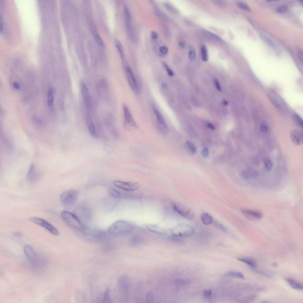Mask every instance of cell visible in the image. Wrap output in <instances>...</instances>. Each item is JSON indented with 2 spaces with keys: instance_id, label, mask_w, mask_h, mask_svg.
<instances>
[{
  "instance_id": "obj_1",
  "label": "cell",
  "mask_w": 303,
  "mask_h": 303,
  "mask_svg": "<svg viewBox=\"0 0 303 303\" xmlns=\"http://www.w3.org/2000/svg\"><path fill=\"white\" fill-rule=\"evenodd\" d=\"M134 226L131 223L123 220H118L113 223L108 228V233L113 236H123L131 233Z\"/></svg>"
},
{
  "instance_id": "obj_2",
  "label": "cell",
  "mask_w": 303,
  "mask_h": 303,
  "mask_svg": "<svg viewBox=\"0 0 303 303\" xmlns=\"http://www.w3.org/2000/svg\"><path fill=\"white\" fill-rule=\"evenodd\" d=\"M61 217L68 226L74 230L81 232L85 227L75 213L64 210L61 213Z\"/></svg>"
},
{
  "instance_id": "obj_3",
  "label": "cell",
  "mask_w": 303,
  "mask_h": 303,
  "mask_svg": "<svg viewBox=\"0 0 303 303\" xmlns=\"http://www.w3.org/2000/svg\"><path fill=\"white\" fill-rule=\"evenodd\" d=\"M195 232L194 229L187 224H178L169 229L170 236L176 238H185L191 236Z\"/></svg>"
},
{
  "instance_id": "obj_4",
  "label": "cell",
  "mask_w": 303,
  "mask_h": 303,
  "mask_svg": "<svg viewBox=\"0 0 303 303\" xmlns=\"http://www.w3.org/2000/svg\"><path fill=\"white\" fill-rule=\"evenodd\" d=\"M118 288L120 298L123 301H125L128 298L130 290V280L128 276L123 275L118 281Z\"/></svg>"
},
{
  "instance_id": "obj_5",
  "label": "cell",
  "mask_w": 303,
  "mask_h": 303,
  "mask_svg": "<svg viewBox=\"0 0 303 303\" xmlns=\"http://www.w3.org/2000/svg\"><path fill=\"white\" fill-rule=\"evenodd\" d=\"M79 192L76 189H70L64 191L60 196L61 203L66 206H72L77 201Z\"/></svg>"
},
{
  "instance_id": "obj_6",
  "label": "cell",
  "mask_w": 303,
  "mask_h": 303,
  "mask_svg": "<svg viewBox=\"0 0 303 303\" xmlns=\"http://www.w3.org/2000/svg\"><path fill=\"white\" fill-rule=\"evenodd\" d=\"M75 213L83 224V223L89 222L91 219V211L86 204L82 203L77 206L75 210Z\"/></svg>"
},
{
  "instance_id": "obj_7",
  "label": "cell",
  "mask_w": 303,
  "mask_h": 303,
  "mask_svg": "<svg viewBox=\"0 0 303 303\" xmlns=\"http://www.w3.org/2000/svg\"><path fill=\"white\" fill-rule=\"evenodd\" d=\"M30 222L35 223L36 224L43 227L47 230L49 232L55 235V236H58L59 234V232L57 228H56L52 224H51L50 222L47 221L46 220L43 219L40 217H32L30 218Z\"/></svg>"
},
{
  "instance_id": "obj_8",
  "label": "cell",
  "mask_w": 303,
  "mask_h": 303,
  "mask_svg": "<svg viewBox=\"0 0 303 303\" xmlns=\"http://www.w3.org/2000/svg\"><path fill=\"white\" fill-rule=\"evenodd\" d=\"M172 206L175 211L185 219L189 220L194 219V212L189 208L187 207V206L176 202L172 203Z\"/></svg>"
},
{
  "instance_id": "obj_9",
  "label": "cell",
  "mask_w": 303,
  "mask_h": 303,
  "mask_svg": "<svg viewBox=\"0 0 303 303\" xmlns=\"http://www.w3.org/2000/svg\"><path fill=\"white\" fill-rule=\"evenodd\" d=\"M81 233L84 237L93 240H101L107 236V233L104 230L89 229L86 226Z\"/></svg>"
},
{
  "instance_id": "obj_10",
  "label": "cell",
  "mask_w": 303,
  "mask_h": 303,
  "mask_svg": "<svg viewBox=\"0 0 303 303\" xmlns=\"http://www.w3.org/2000/svg\"><path fill=\"white\" fill-rule=\"evenodd\" d=\"M113 184L117 188L126 191V192H133L137 191L140 188V185L138 182L124 181L117 180L113 182Z\"/></svg>"
},
{
  "instance_id": "obj_11",
  "label": "cell",
  "mask_w": 303,
  "mask_h": 303,
  "mask_svg": "<svg viewBox=\"0 0 303 303\" xmlns=\"http://www.w3.org/2000/svg\"><path fill=\"white\" fill-rule=\"evenodd\" d=\"M80 90L81 93L82 97L83 99V104L87 110H89L91 108V98L89 92L88 88L84 82L82 81L80 83Z\"/></svg>"
},
{
  "instance_id": "obj_12",
  "label": "cell",
  "mask_w": 303,
  "mask_h": 303,
  "mask_svg": "<svg viewBox=\"0 0 303 303\" xmlns=\"http://www.w3.org/2000/svg\"><path fill=\"white\" fill-rule=\"evenodd\" d=\"M123 114H124V121L126 127L129 130H134L137 128V124L133 119L131 112L130 111L128 107L126 105H123Z\"/></svg>"
},
{
  "instance_id": "obj_13",
  "label": "cell",
  "mask_w": 303,
  "mask_h": 303,
  "mask_svg": "<svg viewBox=\"0 0 303 303\" xmlns=\"http://www.w3.org/2000/svg\"><path fill=\"white\" fill-rule=\"evenodd\" d=\"M125 73L128 79V81L130 87H131V90L135 92L138 93L139 91V85L137 81V80L136 78V77L133 73V72L131 70V69L128 66H126L125 67Z\"/></svg>"
},
{
  "instance_id": "obj_14",
  "label": "cell",
  "mask_w": 303,
  "mask_h": 303,
  "mask_svg": "<svg viewBox=\"0 0 303 303\" xmlns=\"http://www.w3.org/2000/svg\"><path fill=\"white\" fill-rule=\"evenodd\" d=\"M268 96L272 104L280 111L285 112L287 110V105L277 94L274 92H269V93L268 94Z\"/></svg>"
},
{
  "instance_id": "obj_15",
  "label": "cell",
  "mask_w": 303,
  "mask_h": 303,
  "mask_svg": "<svg viewBox=\"0 0 303 303\" xmlns=\"http://www.w3.org/2000/svg\"><path fill=\"white\" fill-rule=\"evenodd\" d=\"M124 16L125 26H126V29L128 35L130 39H133L134 34H133V26H132L131 17V14H130V11H129V9L126 5H125L124 7Z\"/></svg>"
},
{
  "instance_id": "obj_16",
  "label": "cell",
  "mask_w": 303,
  "mask_h": 303,
  "mask_svg": "<svg viewBox=\"0 0 303 303\" xmlns=\"http://www.w3.org/2000/svg\"><path fill=\"white\" fill-rule=\"evenodd\" d=\"M146 227L148 230L152 233H155L161 236H170L169 229H166L161 227L158 224H148L146 225Z\"/></svg>"
},
{
  "instance_id": "obj_17",
  "label": "cell",
  "mask_w": 303,
  "mask_h": 303,
  "mask_svg": "<svg viewBox=\"0 0 303 303\" xmlns=\"http://www.w3.org/2000/svg\"><path fill=\"white\" fill-rule=\"evenodd\" d=\"M153 112L156 118V121L158 128L160 130V131H161L163 133H167L168 127L163 116L162 115L161 112L156 108H153Z\"/></svg>"
},
{
  "instance_id": "obj_18",
  "label": "cell",
  "mask_w": 303,
  "mask_h": 303,
  "mask_svg": "<svg viewBox=\"0 0 303 303\" xmlns=\"http://www.w3.org/2000/svg\"><path fill=\"white\" fill-rule=\"evenodd\" d=\"M242 212L246 217L252 220H260L262 217V214L260 212L255 210L243 209Z\"/></svg>"
},
{
  "instance_id": "obj_19",
  "label": "cell",
  "mask_w": 303,
  "mask_h": 303,
  "mask_svg": "<svg viewBox=\"0 0 303 303\" xmlns=\"http://www.w3.org/2000/svg\"><path fill=\"white\" fill-rule=\"evenodd\" d=\"M292 141L295 145H301L303 144V131L299 130H294L291 133Z\"/></svg>"
},
{
  "instance_id": "obj_20",
  "label": "cell",
  "mask_w": 303,
  "mask_h": 303,
  "mask_svg": "<svg viewBox=\"0 0 303 303\" xmlns=\"http://www.w3.org/2000/svg\"><path fill=\"white\" fill-rule=\"evenodd\" d=\"M117 204L116 198L111 196L110 198H105L101 202V206L104 210L107 211H111Z\"/></svg>"
},
{
  "instance_id": "obj_21",
  "label": "cell",
  "mask_w": 303,
  "mask_h": 303,
  "mask_svg": "<svg viewBox=\"0 0 303 303\" xmlns=\"http://www.w3.org/2000/svg\"><path fill=\"white\" fill-rule=\"evenodd\" d=\"M87 125L90 135L93 138H97L98 136V130L92 117L89 114L87 116Z\"/></svg>"
},
{
  "instance_id": "obj_22",
  "label": "cell",
  "mask_w": 303,
  "mask_h": 303,
  "mask_svg": "<svg viewBox=\"0 0 303 303\" xmlns=\"http://www.w3.org/2000/svg\"><path fill=\"white\" fill-rule=\"evenodd\" d=\"M55 98V90L52 86H49L47 88V103L50 108H53L54 107Z\"/></svg>"
},
{
  "instance_id": "obj_23",
  "label": "cell",
  "mask_w": 303,
  "mask_h": 303,
  "mask_svg": "<svg viewBox=\"0 0 303 303\" xmlns=\"http://www.w3.org/2000/svg\"><path fill=\"white\" fill-rule=\"evenodd\" d=\"M24 252L26 257L31 260L34 261L36 260L37 257V255L33 249V248L30 245H26L24 246Z\"/></svg>"
},
{
  "instance_id": "obj_24",
  "label": "cell",
  "mask_w": 303,
  "mask_h": 303,
  "mask_svg": "<svg viewBox=\"0 0 303 303\" xmlns=\"http://www.w3.org/2000/svg\"><path fill=\"white\" fill-rule=\"evenodd\" d=\"M91 31L92 33V35L93 36L94 39L96 43L101 47H104V43L103 41V39H102L101 36L100 35L98 31L97 30L95 27L94 25H91Z\"/></svg>"
},
{
  "instance_id": "obj_25",
  "label": "cell",
  "mask_w": 303,
  "mask_h": 303,
  "mask_svg": "<svg viewBox=\"0 0 303 303\" xmlns=\"http://www.w3.org/2000/svg\"><path fill=\"white\" fill-rule=\"evenodd\" d=\"M37 176V170L36 168L35 165L34 164H32L27 171V175H26V179L29 181H34L36 178Z\"/></svg>"
},
{
  "instance_id": "obj_26",
  "label": "cell",
  "mask_w": 303,
  "mask_h": 303,
  "mask_svg": "<svg viewBox=\"0 0 303 303\" xmlns=\"http://www.w3.org/2000/svg\"><path fill=\"white\" fill-rule=\"evenodd\" d=\"M213 217L210 215L209 213H204L201 216V221L204 225L208 226L213 223Z\"/></svg>"
},
{
  "instance_id": "obj_27",
  "label": "cell",
  "mask_w": 303,
  "mask_h": 303,
  "mask_svg": "<svg viewBox=\"0 0 303 303\" xmlns=\"http://www.w3.org/2000/svg\"><path fill=\"white\" fill-rule=\"evenodd\" d=\"M287 283L290 285L292 288L297 290L303 291V284L296 281L295 280L291 278H288L286 280Z\"/></svg>"
},
{
  "instance_id": "obj_28",
  "label": "cell",
  "mask_w": 303,
  "mask_h": 303,
  "mask_svg": "<svg viewBox=\"0 0 303 303\" xmlns=\"http://www.w3.org/2000/svg\"><path fill=\"white\" fill-rule=\"evenodd\" d=\"M238 259L240 262H243L244 264H246L247 265H248L249 267H250L251 268H255L257 267V263H256L255 260L254 259H253L252 258L248 257H243L239 258Z\"/></svg>"
},
{
  "instance_id": "obj_29",
  "label": "cell",
  "mask_w": 303,
  "mask_h": 303,
  "mask_svg": "<svg viewBox=\"0 0 303 303\" xmlns=\"http://www.w3.org/2000/svg\"><path fill=\"white\" fill-rule=\"evenodd\" d=\"M114 43H115V46L116 47V49L119 53L121 58L122 59V60H123L124 58V50L123 45L121 44V42L118 39L115 40Z\"/></svg>"
},
{
  "instance_id": "obj_30",
  "label": "cell",
  "mask_w": 303,
  "mask_h": 303,
  "mask_svg": "<svg viewBox=\"0 0 303 303\" xmlns=\"http://www.w3.org/2000/svg\"><path fill=\"white\" fill-rule=\"evenodd\" d=\"M225 275L227 277H230L232 278H238V279H242L243 280L245 278L244 275L242 273H241L240 272H237V271H229Z\"/></svg>"
},
{
  "instance_id": "obj_31",
  "label": "cell",
  "mask_w": 303,
  "mask_h": 303,
  "mask_svg": "<svg viewBox=\"0 0 303 303\" xmlns=\"http://www.w3.org/2000/svg\"><path fill=\"white\" fill-rule=\"evenodd\" d=\"M201 58L204 62H207L209 60V54L207 48L205 45H202L201 49Z\"/></svg>"
},
{
  "instance_id": "obj_32",
  "label": "cell",
  "mask_w": 303,
  "mask_h": 303,
  "mask_svg": "<svg viewBox=\"0 0 303 303\" xmlns=\"http://www.w3.org/2000/svg\"><path fill=\"white\" fill-rule=\"evenodd\" d=\"M108 193L110 195V196L116 199L121 197V194L117 189L113 188H110L108 189Z\"/></svg>"
},
{
  "instance_id": "obj_33",
  "label": "cell",
  "mask_w": 303,
  "mask_h": 303,
  "mask_svg": "<svg viewBox=\"0 0 303 303\" xmlns=\"http://www.w3.org/2000/svg\"><path fill=\"white\" fill-rule=\"evenodd\" d=\"M186 146L189 152L192 153V154H195L197 152V148L196 146L194 145L193 143H192L190 141H186Z\"/></svg>"
},
{
  "instance_id": "obj_34",
  "label": "cell",
  "mask_w": 303,
  "mask_h": 303,
  "mask_svg": "<svg viewBox=\"0 0 303 303\" xmlns=\"http://www.w3.org/2000/svg\"><path fill=\"white\" fill-rule=\"evenodd\" d=\"M275 12H277V13H278V14H285V13L287 12L288 10V9L285 5H278L275 8Z\"/></svg>"
},
{
  "instance_id": "obj_35",
  "label": "cell",
  "mask_w": 303,
  "mask_h": 303,
  "mask_svg": "<svg viewBox=\"0 0 303 303\" xmlns=\"http://www.w3.org/2000/svg\"><path fill=\"white\" fill-rule=\"evenodd\" d=\"M264 165H265V169L267 172H270L272 169L273 168V163L271 161V159L267 158L264 161Z\"/></svg>"
},
{
  "instance_id": "obj_36",
  "label": "cell",
  "mask_w": 303,
  "mask_h": 303,
  "mask_svg": "<svg viewBox=\"0 0 303 303\" xmlns=\"http://www.w3.org/2000/svg\"><path fill=\"white\" fill-rule=\"evenodd\" d=\"M237 6H238V7L239 9H240L244 10V11L247 12H251V9L245 2H238L237 3Z\"/></svg>"
},
{
  "instance_id": "obj_37",
  "label": "cell",
  "mask_w": 303,
  "mask_h": 303,
  "mask_svg": "<svg viewBox=\"0 0 303 303\" xmlns=\"http://www.w3.org/2000/svg\"><path fill=\"white\" fill-rule=\"evenodd\" d=\"M212 2L217 7L220 9H224L227 7V2L226 1H213Z\"/></svg>"
},
{
  "instance_id": "obj_38",
  "label": "cell",
  "mask_w": 303,
  "mask_h": 303,
  "mask_svg": "<svg viewBox=\"0 0 303 303\" xmlns=\"http://www.w3.org/2000/svg\"><path fill=\"white\" fill-rule=\"evenodd\" d=\"M212 224H213L214 226H216L218 229L222 230V231L224 232H227V228L224 225H223L222 224H221L220 223H219L218 221H217V220H213V222Z\"/></svg>"
},
{
  "instance_id": "obj_39",
  "label": "cell",
  "mask_w": 303,
  "mask_h": 303,
  "mask_svg": "<svg viewBox=\"0 0 303 303\" xmlns=\"http://www.w3.org/2000/svg\"><path fill=\"white\" fill-rule=\"evenodd\" d=\"M188 58L191 60H194L196 58V51L193 47H191L188 51Z\"/></svg>"
},
{
  "instance_id": "obj_40",
  "label": "cell",
  "mask_w": 303,
  "mask_h": 303,
  "mask_svg": "<svg viewBox=\"0 0 303 303\" xmlns=\"http://www.w3.org/2000/svg\"><path fill=\"white\" fill-rule=\"evenodd\" d=\"M203 295H204V297L206 300L210 301L212 299V297H213L212 291L210 289L205 290L203 292Z\"/></svg>"
},
{
  "instance_id": "obj_41",
  "label": "cell",
  "mask_w": 303,
  "mask_h": 303,
  "mask_svg": "<svg viewBox=\"0 0 303 303\" xmlns=\"http://www.w3.org/2000/svg\"><path fill=\"white\" fill-rule=\"evenodd\" d=\"M162 64H163V66H164V68H165V70L166 71V72H167L168 75L169 76H170V77H173V76H174V71L172 70L169 68V66H168V65H167L165 62H163V63H162Z\"/></svg>"
},
{
  "instance_id": "obj_42",
  "label": "cell",
  "mask_w": 303,
  "mask_h": 303,
  "mask_svg": "<svg viewBox=\"0 0 303 303\" xmlns=\"http://www.w3.org/2000/svg\"><path fill=\"white\" fill-rule=\"evenodd\" d=\"M146 301L147 303H153V295L151 292H148L146 293Z\"/></svg>"
},
{
  "instance_id": "obj_43",
  "label": "cell",
  "mask_w": 303,
  "mask_h": 303,
  "mask_svg": "<svg viewBox=\"0 0 303 303\" xmlns=\"http://www.w3.org/2000/svg\"><path fill=\"white\" fill-rule=\"evenodd\" d=\"M295 119L297 122V123L302 128V130L303 131V120L298 116H295Z\"/></svg>"
},
{
  "instance_id": "obj_44",
  "label": "cell",
  "mask_w": 303,
  "mask_h": 303,
  "mask_svg": "<svg viewBox=\"0 0 303 303\" xmlns=\"http://www.w3.org/2000/svg\"><path fill=\"white\" fill-rule=\"evenodd\" d=\"M201 155L204 158H207L209 156V151L207 148H203L201 151Z\"/></svg>"
},
{
  "instance_id": "obj_45",
  "label": "cell",
  "mask_w": 303,
  "mask_h": 303,
  "mask_svg": "<svg viewBox=\"0 0 303 303\" xmlns=\"http://www.w3.org/2000/svg\"><path fill=\"white\" fill-rule=\"evenodd\" d=\"M297 56H298V58L299 59L301 63L303 66V51H302L301 50H298Z\"/></svg>"
},
{
  "instance_id": "obj_46",
  "label": "cell",
  "mask_w": 303,
  "mask_h": 303,
  "mask_svg": "<svg viewBox=\"0 0 303 303\" xmlns=\"http://www.w3.org/2000/svg\"><path fill=\"white\" fill-rule=\"evenodd\" d=\"M160 52L163 55H166L168 53V49L166 46H162L159 47Z\"/></svg>"
},
{
  "instance_id": "obj_47",
  "label": "cell",
  "mask_w": 303,
  "mask_h": 303,
  "mask_svg": "<svg viewBox=\"0 0 303 303\" xmlns=\"http://www.w3.org/2000/svg\"><path fill=\"white\" fill-rule=\"evenodd\" d=\"M262 39H263V40L265 42V43H267L268 44V45H269L270 46L273 47H274V43H273V42H272L271 40H269V39H268V37H265V36H263V37H262Z\"/></svg>"
},
{
  "instance_id": "obj_48",
  "label": "cell",
  "mask_w": 303,
  "mask_h": 303,
  "mask_svg": "<svg viewBox=\"0 0 303 303\" xmlns=\"http://www.w3.org/2000/svg\"><path fill=\"white\" fill-rule=\"evenodd\" d=\"M12 87L14 89L16 90H19L20 89V84L17 81H13L12 83Z\"/></svg>"
},
{
  "instance_id": "obj_49",
  "label": "cell",
  "mask_w": 303,
  "mask_h": 303,
  "mask_svg": "<svg viewBox=\"0 0 303 303\" xmlns=\"http://www.w3.org/2000/svg\"><path fill=\"white\" fill-rule=\"evenodd\" d=\"M214 86L216 87V88L219 91H222V87H221V85L219 83V82L218 81V80H214Z\"/></svg>"
},
{
  "instance_id": "obj_50",
  "label": "cell",
  "mask_w": 303,
  "mask_h": 303,
  "mask_svg": "<svg viewBox=\"0 0 303 303\" xmlns=\"http://www.w3.org/2000/svg\"><path fill=\"white\" fill-rule=\"evenodd\" d=\"M1 33H4V31L5 30V26H4V22L3 21V18H2V16L1 15Z\"/></svg>"
},
{
  "instance_id": "obj_51",
  "label": "cell",
  "mask_w": 303,
  "mask_h": 303,
  "mask_svg": "<svg viewBox=\"0 0 303 303\" xmlns=\"http://www.w3.org/2000/svg\"><path fill=\"white\" fill-rule=\"evenodd\" d=\"M206 126L209 128V129H210L211 130H214L216 128H215V126L210 122H207L206 123Z\"/></svg>"
},
{
  "instance_id": "obj_52",
  "label": "cell",
  "mask_w": 303,
  "mask_h": 303,
  "mask_svg": "<svg viewBox=\"0 0 303 303\" xmlns=\"http://www.w3.org/2000/svg\"><path fill=\"white\" fill-rule=\"evenodd\" d=\"M260 131H261L262 132H263V133H265V132H267V131H268V126H267L266 124H262V125L260 126Z\"/></svg>"
},
{
  "instance_id": "obj_53",
  "label": "cell",
  "mask_w": 303,
  "mask_h": 303,
  "mask_svg": "<svg viewBox=\"0 0 303 303\" xmlns=\"http://www.w3.org/2000/svg\"><path fill=\"white\" fill-rule=\"evenodd\" d=\"M165 5L166 8L168 9V10H169V11H171L172 12H175V10H174V9L172 8V7L171 5H169V4H165Z\"/></svg>"
},
{
  "instance_id": "obj_54",
  "label": "cell",
  "mask_w": 303,
  "mask_h": 303,
  "mask_svg": "<svg viewBox=\"0 0 303 303\" xmlns=\"http://www.w3.org/2000/svg\"><path fill=\"white\" fill-rule=\"evenodd\" d=\"M179 46L181 48H184L186 46V43L184 41H181L179 43Z\"/></svg>"
},
{
  "instance_id": "obj_55",
  "label": "cell",
  "mask_w": 303,
  "mask_h": 303,
  "mask_svg": "<svg viewBox=\"0 0 303 303\" xmlns=\"http://www.w3.org/2000/svg\"><path fill=\"white\" fill-rule=\"evenodd\" d=\"M152 37L153 39H156L158 38V34L155 32H152Z\"/></svg>"
},
{
  "instance_id": "obj_56",
  "label": "cell",
  "mask_w": 303,
  "mask_h": 303,
  "mask_svg": "<svg viewBox=\"0 0 303 303\" xmlns=\"http://www.w3.org/2000/svg\"><path fill=\"white\" fill-rule=\"evenodd\" d=\"M223 103L224 104V105H228V103H227V101H223Z\"/></svg>"
},
{
  "instance_id": "obj_57",
  "label": "cell",
  "mask_w": 303,
  "mask_h": 303,
  "mask_svg": "<svg viewBox=\"0 0 303 303\" xmlns=\"http://www.w3.org/2000/svg\"><path fill=\"white\" fill-rule=\"evenodd\" d=\"M269 303V302H263V303Z\"/></svg>"
}]
</instances>
